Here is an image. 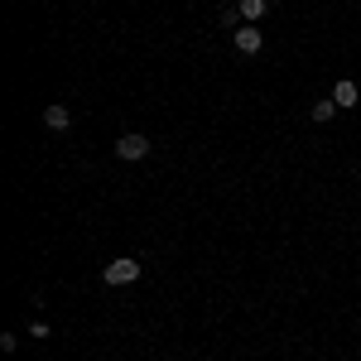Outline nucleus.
<instances>
[{
    "mask_svg": "<svg viewBox=\"0 0 361 361\" xmlns=\"http://www.w3.org/2000/svg\"><path fill=\"white\" fill-rule=\"evenodd\" d=\"M102 279H106V284H135V279H140V260H130V255H121V260H106Z\"/></svg>",
    "mask_w": 361,
    "mask_h": 361,
    "instance_id": "1",
    "label": "nucleus"
},
{
    "mask_svg": "<svg viewBox=\"0 0 361 361\" xmlns=\"http://www.w3.org/2000/svg\"><path fill=\"white\" fill-rule=\"evenodd\" d=\"M231 44H236V54L255 58L260 49H265V34H260V25H241L236 34H231Z\"/></svg>",
    "mask_w": 361,
    "mask_h": 361,
    "instance_id": "2",
    "label": "nucleus"
},
{
    "mask_svg": "<svg viewBox=\"0 0 361 361\" xmlns=\"http://www.w3.org/2000/svg\"><path fill=\"white\" fill-rule=\"evenodd\" d=\"M116 154H121V159H145V154H149V140L140 135V130H130V135L116 140Z\"/></svg>",
    "mask_w": 361,
    "mask_h": 361,
    "instance_id": "3",
    "label": "nucleus"
},
{
    "mask_svg": "<svg viewBox=\"0 0 361 361\" xmlns=\"http://www.w3.org/2000/svg\"><path fill=\"white\" fill-rule=\"evenodd\" d=\"M236 10H241L246 25H260V20L270 15V0H236Z\"/></svg>",
    "mask_w": 361,
    "mask_h": 361,
    "instance_id": "4",
    "label": "nucleus"
},
{
    "mask_svg": "<svg viewBox=\"0 0 361 361\" xmlns=\"http://www.w3.org/2000/svg\"><path fill=\"white\" fill-rule=\"evenodd\" d=\"M357 97H361V87L352 82V78H342V82L333 87V102H337V111H342V106H357Z\"/></svg>",
    "mask_w": 361,
    "mask_h": 361,
    "instance_id": "5",
    "label": "nucleus"
},
{
    "mask_svg": "<svg viewBox=\"0 0 361 361\" xmlns=\"http://www.w3.org/2000/svg\"><path fill=\"white\" fill-rule=\"evenodd\" d=\"M44 126H49V130H68V126H73V111H68V106H44Z\"/></svg>",
    "mask_w": 361,
    "mask_h": 361,
    "instance_id": "6",
    "label": "nucleus"
},
{
    "mask_svg": "<svg viewBox=\"0 0 361 361\" xmlns=\"http://www.w3.org/2000/svg\"><path fill=\"white\" fill-rule=\"evenodd\" d=\"M333 116H337V102H333V97L313 102V121H333Z\"/></svg>",
    "mask_w": 361,
    "mask_h": 361,
    "instance_id": "7",
    "label": "nucleus"
}]
</instances>
